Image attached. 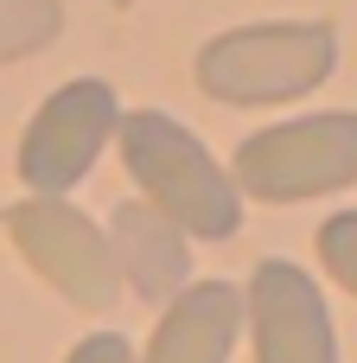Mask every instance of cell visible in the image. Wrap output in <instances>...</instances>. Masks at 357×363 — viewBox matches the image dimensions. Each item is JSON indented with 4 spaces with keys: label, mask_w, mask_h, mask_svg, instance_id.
Returning <instances> with one entry per match:
<instances>
[{
    "label": "cell",
    "mask_w": 357,
    "mask_h": 363,
    "mask_svg": "<svg viewBox=\"0 0 357 363\" xmlns=\"http://www.w3.org/2000/svg\"><path fill=\"white\" fill-rule=\"evenodd\" d=\"M115 153L160 217H172L192 242H230L243 230V191L230 166L166 108H121Z\"/></svg>",
    "instance_id": "1"
},
{
    "label": "cell",
    "mask_w": 357,
    "mask_h": 363,
    "mask_svg": "<svg viewBox=\"0 0 357 363\" xmlns=\"http://www.w3.org/2000/svg\"><path fill=\"white\" fill-rule=\"evenodd\" d=\"M339 70V26L332 19H256L230 26L198 45L192 77L224 108H275L313 96Z\"/></svg>",
    "instance_id": "2"
},
{
    "label": "cell",
    "mask_w": 357,
    "mask_h": 363,
    "mask_svg": "<svg viewBox=\"0 0 357 363\" xmlns=\"http://www.w3.org/2000/svg\"><path fill=\"white\" fill-rule=\"evenodd\" d=\"M243 204H307L357 185V108H319L275 128H256L230 153Z\"/></svg>",
    "instance_id": "3"
},
{
    "label": "cell",
    "mask_w": 357,
    "mask_h": 363,
    "mask_svg": "<svg viewBox=\"0 0 357 363\" xmlns=\"http://www.w3.org/2000/svg\"><path fill=\"white\" fill-rule=\"evenodd\" d=\"M115 128H121L115 83H102V77L57 83L32 108V121L19 134V153H13L19 179H26V198H70L96 172L102 147H115Z\"/></svg>",
    "instance_id": "4"
},
{
    "label": "cell",
    "mask_w": 357,
    "mask_h": 363,
    "mask_svg": "<svg viewBox=\"0 0 357 363\" xmlns=\"http://www.w3.org/2000/svg\"><path fill=\"white\" fill-rule=\"evenodd\" d=\"M0 230L13 236V249L26 255V268L57 300H70L77 313H109L121 300L109 230L96 217H83L70 198H19V204L0 211Z\"/></svg>",
    "instance_id": "5"
},
{
    "label": "cell",
    "mask_w": 357,
    "mask_h": 363,
    "mask_svg": "<svg viewBox=\"0 0 357 363\" xmlns=\"http://www.w3.org/2000/svg\"><path fill=\"white\" fill-rule=\"evenodd\" d=\"M243 332L256 345V363H339L332 306H326L319 281L287 255L256 262V274L243 287Z\"/></svg>",
    "instance_id": "6"
},
{
    "label": "cell",
    "mask_w": 357,
    "mask_h": 363,
    "mask_svg": "<svg viewBox=\"0 0 357 363\" xmlns=\"http://www.w3.org/2000/svg\"><path fill=\"white\" fill-rule=\"evenodd\" d=\"M109 255H115L121 294H141L147 306H166L172 294L192 287V236L172 217H160L153 204H141V198L115 204V217H109Z\"/></svg>",
    "instance_id": "7"
},
{
    "label": "cell",
    "mask_w": 357,
    "mask_h": 363,
    "mask_svg": "<svg viewBox=\"0 0 357 363\" xmlns=\"http://www.w3.org/2000/svg\"><path fill=\"white\" fill-rule=\"evenodd\" d=\"M236 338H243V287L192 281L160 306V325L134 363H230Z\"/></svg>",
    "instance_id": "8"
},
{
    "label": "cell",
    "mask_w": 357,
    "mask_h": 363,
    "mask_svg": "<svg viewBox=\"0 0 357 363\" xmlns=\"http://www.w3.org/2000/svg\"><path fill=\"white\" fill-rule=\"evenodd\" d=\"M64 32V0H0V64L45 51Z\"/></svg>",
    "instance_id": "9"
},
{
    "label": "cell",
    "mask_w": 357,
    "mask_h": 363,
    "mask_svg": "<svg viewBox=\"0 0 357 363\" xmlns=\"http://www.w3.org/2000/svg\"><path fill=\"white\" fill-rule=\"evenodd\" d=\"M319 262H326V274L357 300V211H332L319 223Z\"/></svg>",
    "instance_id": "10"
},
{
    "label": "cell",
    "mask_w": 357,
    "mask_h": 363,
    "mask_svg": "<svg viewBox=\"0 0 357 363\" xmlns=\"http://www.w3.org/2000/svg\"><path fill=\"white\" fill-rule=\"evenodd\" d=\"M64 363H134V345H128L121 332H89V338L70 345Z\"/></svg>",
    "instance_id": "11"
}]
</instances>
